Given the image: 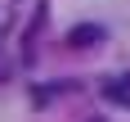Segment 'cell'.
I'll return each mask as SVG.
<instances>
[{
  "instance_id": "6da1fadb",
  "label": "cell",
  "mask_w": 130,
  "mask_h": 122,
  "mask_svg": "<svg viewBox=\"0 0 130 122\" xmlns=\"http://www.w3.org/2000/svg\"><path fill=\"white\" fill-rule=\"evenodd\" d=\"M103 36H108V32L99 23H76L72 32H67V45H72V50H90V45H99Z\"/></svg>"
},
{
  "instance_id": "7a4b0ae2",
  "label": "cell",
  "mask_w": 130,
  "mask_h": 122,
  "mask_svg": "<svg viewBox=\"0 0 130 122\" xmlns=\"http://www.w3.org/2000/svg\"><path fill=\"white\" fill-rule=\"evenodd\" d=\"M103 95L112 99V104H126V108H130V72H126V77H117V81H108Z\"/></svg>"
}]
</instances>
